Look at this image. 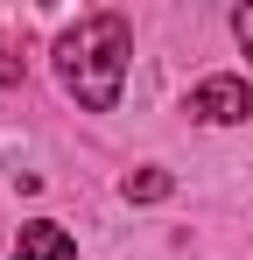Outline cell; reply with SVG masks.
Wrapping results in <instances>:
<instances>
[{
  "label": "cell",
  "mask_w": 253,
  "mask_h": 260,
  "mask_svg": "<svg viewBox=\"0 0 253 260\" xmlns=\"http://www.w3.org/2000/svg\"><path fill=\"white\" fill-rule=\"evenodd\" d=\"M232 36H239V49L253 56V7H239V14H232Z\"/></svg>",
  "instance_id": "obj_5"
},
{
  "label": "cell",
  "mask_w": 253,
  "mask_h": 260,
  "mask_svg": "<svg viewBox=\"0 0 253 260\" xmlns=\"http://www.w3.org/2000/svg\"><path fill=\"white\" fill-rule=\"evenodd\" d=\"M120 190H126V204H162L169 190H176V176L169 169H141V176H126Z\"/></svg>",
  "instance_id": "obj_4"
},
{
  "label": "cell",
  "mask_w": 253,
  "mask_h": 260,
  "mask_svg": "<svg viewBox=\"0 0 253 260\" xmlns=\"http://www.w3.org/2000/svg\"><path fill=\"white\" fill-rule=\"evenodd\" d=\"M190 113L204 127H239V120H253V91L239 78H204V85L190 91Z\"/></svg>",
  "instance_id": "obj_2"
},
{
  "label": "cell",
  "mask_w": 253,
  "mask_h": 260,
  "mask_svg": "<svg viewBox=\"0 0 253 260\" xmlns=\"http://www.w3.org/2000/svg\"><path fill=\"white\" fill-rule=\"evenodd\" d=\"M126 56H134V28L120 14H84L78 28L56 43V78L64 91L91 106V113H113L120 106V85H126Z\"/></svg>",
  "instance_id": "obj_1"
},
{
  "label": "cell",
  "mask_w": 253,
  "mask_h": 260,
  "mask_svg": "<svg viewBox=\"0 0 253 260\" xmlns=\"http://www.w3.org/2000/svg\"><path fill=\"white\" fill-rule=\"evenodd\" d=\"M14 260H78V239H71L64 225L36 218V225H21V246H14Z\"/></svg>",
  "instance_id": "obj_3"
}]
</instances>
